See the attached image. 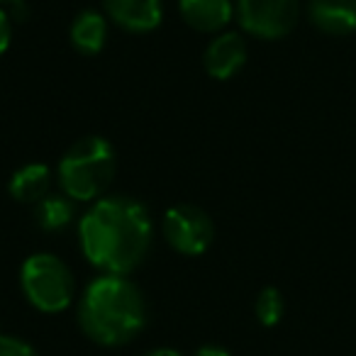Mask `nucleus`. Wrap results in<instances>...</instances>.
Returning a JSON list of instances; mask_svg holds the SVG:
<instances>
[{"label":"nucleus","mask_w":356,"mask_h":356,"mask_svg":"<svg viewBox=\"0 0 356 356\" xmlns=\"http://www.w3.org/2000/svg\"><path fill=\"white\" fill-rule=\"evenodd\" d=\"M83 257L103 273L127 276L152 247V218L139 200L127 195L100 198L79 222Z\"/></svg>","instance_id":"nucleus-1"},{"label":"nucleus","mask_w":356,"mask_h":356,"mask_svg":"<svg viewBox=\"0 0 356 356\" xmlns=\"http://www.w3.org/2000/svg\"><path fill=\"white\" fill-rule=\"evenodd\" d=\"M79 325L100 346H122L147 327V300L129 278L103 273L79 300Z\"/></svg>","instance_id":"nucleus-2"},{"label":"nucleus","mask_w":356,"mask_h":356,"mask_svg":"<svg viewBox=\"0 0 356 356\" xmlns=\"http://www.w3.org/2000/svg\"><path fill=\"white\" fill-rule=\"evenodd\" d=\"M118 171V154L105 137H83L71 144L59 161L64 195L79 203L95 200L108 191Z\"/></svg>","instance_id":"nucleus-3"},{"label":"nucleus","mask_w":356,"mask_h":356,"mask_svg":"<svg viewBox=\"0 0 356 356\" xmlns=\"http://www.w3.org/2000/svg\"><path fill=\"white\" fill-rule=\"evenodd\" d=\"M25 298L42 312H64L74 302L76 283L71 268L54 254H32L20 268Z\"/></svg>","instance_id":"nucleus-4"},{"label":"nucleus","mask_w":356,"mask_h":356,"mask_svg":"<svg viewBox=\"0 0 356 356\" xmlns=\"http://www.w3.org/2000/svg\"><path fill=\"white\" fill-rule=\"evenodd\" d=\"M237 17L252 37L283 40L296 30L300 0H237Z\"/></svg>","instance_id":"nucleus-5"},{"label":"nucleus","mask_w":356,"mask_h":356,"mask_svg":"<svg viewBox=\"0 0 356 356\" xmlns=\"http://www.w3.org/2000/svg\"><path fill=\"white\" fill-rule=\"evenodd\" d=\"M163 237L168 247L184 257H200L215 239V225L198 205H176L163 215Z\"/></svg>","instance_id":"nucleus-6"},{"label":"nucleus","mask_w":356,"mask_h":356,"mask_svg":"<svg viewBox=\"0 0 356 356\" xmlns=\"http://www.w3.org/2000/svg\"><path fill=\"white\" fill-rule=\"evenodd\" d=\"M247 54L249 49L244 37L237 32H225L208 44L203 54V66L208 76L218 81H227L242 71V66L247 64Z\"/></svg>","instance_id":"nucleus-7"},{"label":"nucleus","mask_w":356,"mask_h":356,"mask_svg":"<svg viewBox=\"0 0 356 356\" xmlns=\"http://www.w3.org/2000/svg\"><path fill=\"white\" fill-rule=\"evenodd\" d=\"M105 13L118 27L127 32H152L161 25L163 6L161 0H103Z\"/></svg>","instance_id":"nucleus-8"},{"label":"nucleus","mask_w":356,"mask_h":356,"mask_svg":"<svg viewBox=\"0 0 356 356\" xmlns=\"http://www.w3.org/2000/svg\"><path fill=\"white\" fill-rule=\"evenodd\" d=\"M307 17L315 30L330 37L356 35V0H310Z\"/></svg>","instance_id":"nucleus-9"},{"label":"nucleus","mask_w":356,"mask_h":356,"mask_svg":"<svg viewBox=\"0 0 356 356\" xmlns=\"http://www.w3.org/2000/svg\"><path fill=\"white\" fill-rule=\"evenodd\" d=\"M178 10L188 27L198 32H220L234 15L232 0H178Z\"/></svg>","instance_id":"nucleus-10"},{"label":"nucleus","mask_w":356,"mask_h":356,"mask_svg":"<svg viewBox=\"0 0 356 356\" xmlns=\"http://www.w3.org/2000/svg\"><path fill=\"white\" fill-rule=\"evenodd\" d=\"M51 171L47 163H27L13 173L8 191L17 203H40L42 198L49 195Z\"/></svg>","instance_id":"nucleus-11"},{"label":"nucleus","mask_w":356,"mask_h":356,"mask_svg":"<svg viewBox=\"0 0 356 356\" xmlns=\"http://www.w3.org/2000/svg\"><path fill=\"white\" fill-rule=\"evenodd\" d=\"M108 40V20L95 10H83L71 22V44L86 56L98 54Z\"/></svg>","instance_id":"nucleus-12"},{"label":"nucleus","mask_w":356,"mask_h":356,"mask_svg":"<svg viewBox=\"0 0 356 356\" xmlns=\"http://www.w3.org/2000/svg\"><path fill=\"white\" fill-rule=\"evenodd\" d=\"M35 220L44 232H59L74 220V200L69 195H47L35 205Z\"/></svg>","instance_id":"nucleus-13"},{"label":"nucleus","mask_w":356,"mask_h":356,"mask_svg":"<svg viewBox=\"0 0 356 356\" xmlns=\"http://www.w3.org/2000/svg\"><path fill=\"white\" fill-rule=\"evenodd\" d=\"M254 312H257V320L261 322L264 327H276L278 322L283 320V312H286V302H283L281 291L273 286L264 288L257 296Z\"/></svg>","instance_id":"nucleus-14"},{"label":"nucleus","mask_w":356,"mask_h":356,"mask_svg":"<svg viewBox=\"0 0 356 356\" xmlns=\"http://www.w3.org/2000/svg\"><path fill=\"white\" fill-rule=\"evenodd\" d=\"M0 356H37V351L17 337L0 334Z\"/></svg>","instance_id":"nucleus-15"},{"label":"nucleus","mask_w":356,"mask_h":356,"mask_svg":"<svg viewBox=\"0 0 356 356\" xmlns=\"http://www.w3.org/2000/svg\"><path fill=\"white\" fill-rule=\"evenodd\" d=\"M10 40H13V20H10V15L0 8V56L8 51Z\"/></svg>","instance_id":"nucleus-16"},{"label":"nucleus","mask_w":356,"mask_h":356,"mask_svg":"<svg viewBox=\"0 0 356 356\" xmlns=\"http://www.w3.org/2000/svg\"><path fill=\"white\" fill-rule=\"evenodd\" d=\"M193 356H232L227 349H222V346H215V344H208V346H200L198 351H195Z\"/></svg>","instance_id":"nucleus-17"},{"label":"nucleus","mask_w":356,"mask_h":356,"mask_svg":"<svg viewBox=\"0 0 356 356\" xmlns=\"http://www.w3.org/2000/svg\"><path fill=\"white\" fill-rule=\"evenodd\" d=\"M144 356H184L181 351H176V349H166V346H161V349H154V351H149V354H144Z\"/></svg>","instance_id":"nucleus-18"},{"label":"nucleus","mask_w":356,"mask_h":356,"mask_svg":"<svg viewBox=\"0 0 356 356\" xmlns=\"http://www.w3.org/2000/svg\"><path fill=\"white\" fill-rule=\"evenodd\" d=\"M0 3H6V6H20L22 0H0Z\"/></svg>","instance_id":"nucleus-19"}]
</instances>
